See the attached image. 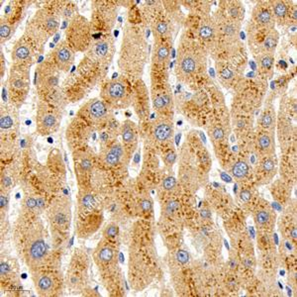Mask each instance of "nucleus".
<instances>
[{"label":"nucleus","instance_id":"5","mask_svg":"<svg viewBox=\"0 0 297 297\" xmlns=\"http://www.w3.org/2000/svg\"><path fill=\"white\" fill-rule=\"evenodd\" d=\"M47 244L40 229L32 230L24 244V258L29 268L37 270L47 256Z\"/></svg>","mask_w":297,"mask_h":297},{"label":"nucleus","instance_id":"10","mask_svg":"<svg viewBox=\"0 0 297 297\" xmlns=\"http://www.w3.org/2000/svg\"><path fill=\"white\" fill-rule=\"evenodd\" d=\"M114 51L115 46L113 40L110 37H105L91 44L86 52L89 57L97 62H107L111 61L114 56Z\"/></svg>","mask_w":297,"mask_h":297},{"label":"nucleus","instance_id":"17","mask_svg":"<svg viewBox=\"0 0 297 297\" xmlns=\"http://www.w3.org/2000/svg\"><path fill=\"white\" fill-rule=\"evenodd\" d=\"M171 49V43L169 37L156 38V45L152 56L153 64L156 66H164L169 62Z\"/></svg>","mask_w":297,"mask_h":297},{"label":"nucleus","instance_id":"9","mask_svg":"<svg viewBox=\"0 0 297 297\" xmlns=\"http://www.w3.org/2000/svg\"><path fill=\"white\" fill-rule=\"evenodd\" d=\"M50 222L56 228H65L71 222V204L66 200H60L54 203L49 211Z\"/></svg>","mask_w":297,"mask_h":297},{"label":"nucleus","instance_id":"11","mask_svg":"<svg viewBox=\"0 0 297 297\" xmlns=\"http://www.w3.org/2000/svg\"><path fill=\"white\" fill-rule=\"evenodd\" d=\"M74 57L75 51L67 41L60 43L53 53L54 64L58 71H69L74 62Z\"/></svg>","mask_w":297,"mask_h":297},{"label":"nucleus","instance_id":"40","mask_svg":"<svg viewBox=\"0 0 297 297\" xmlns=\"http://www.w3.org/2000/svg\"><path fill=\"white\" fill-rule=\"evenodd\" d=\"M177 186V181L174 176H168L166 179H164L163 183H162V188L165 191H173L175 190Z\"/></svg>","mask_w":297,"mask_h":297},{"label":"nucleus","instance_id":"4","mask_svg":"<svg viewBox=\"0 0 297 297\" xmlns=\"http://www.w3.org/2000/svg\"><path fill=\"white\" fill-rule=\"evenodd\" d=\"M60 28V18L57 14L41 9L30 21L27 33L30 38L38 39L39 41H47Z\"/></svg>","mask_w":297,"mask_h":297},{"label":"nucleus","instance_id":"43","mask_svg":"<svg viewBox=\"0 0 297 297\" xmlns=\"http://www.w3.org/2000/svg\"><path fill=\"white\" fill-rule=\"evenodd\" d=\"M140 208L144 213L150 212L153 208V201L150 198H142L140 201Z\"/></svg>","mask_w":297,"mask_h":297},{"label":"nucleus","instance_id":"8","mask_svg":"<svg viewBox=\"0 0 297 297\" xmlns=\"http://www.w3.org/2000/svg\"><path fill=\"white\" fill-rule=\"evenodd\" d=\"M85 117L95 123L104 122L109 119L110 108L108 104L100 99L94 98L89 100L82 110Z\"/></svg>","mask_w":297,"mask_h":297},{"label":"nucleus","instance_id":"41","mask_svg":"<svg viewBox=\"0 0 297 297\" xmlns=\"http://www.w3.org/2000/svg\"><path fill=\"white\" fill-rule=\"evenodd\" d=\"M118 234H119V227L113 223L107 225V227L104 229V232H103L104 237L107 239H114L118 236Z\"/></svg>","mask_w":297,"mask_h":297},{"label":"nucleus","instance_id":"24","mask_svg":"<svg viewBox=\"0 0 297 297\" xmlns=\"http://www.w3.org/2000/svg\"><path fill=\"white\" fill-rule=\"evenodd\" d=\"M114 258H115V251L111 246H108V245L100 246L95 254L96 262L100 266L110 265L113 262Z\"/></svg>","mask_w":297,"mask_h":297},{"label":"nucleus","instance_id":"30","mask_svg":"<svg viewBox=\"0 0 297 297\" xmlns=\"http://www.w3.org/2000/svg\"><path fill=\"white\" fill-rule=\"evenodd\" d=\"M276 125V116L272 107L266 109L261 117V126L265 131L273 132Z\"/></svg>","mask_w":297,"mask_h":297},{"label":"nucleus","instance_id":"48","mask_svg":"<svg viewBox=\"0 0 297 297\" xmlns=\"http://www.w3.org/2000/svg\"><path fill=\"white\" fill-rule=\"evenodd\" d=\"M10 272V266L5 263V262H2L1 263V266H0V274L1 276H5V275H8V273Z\"/></svg>","mask_w":297,"mask_h":297},{"label":"nucleus","instance_id":"7","mask_svg":"<svg viewBox=\"0 0 297 297\" xmlns=\"http://www.w3.org/2000/svg\"><path fill=\"white\" fill-rule=\"evenodd\" d=\"M197 37L199 44L205 49V51H212L216 47L219 39V31L214 18L210 16H204L197 29Z\"/></svg>","mask_w":297,"mask_h":297},{"label":"nucleus","instance_id":"35","mask_svg":"<svg viewBox=\"0 0 297 297\" xmlns=\"http://www.w3.org/2000/svg\"><path fill=\"white\" fill-rule=\"evenodd\" d=\"M218 74L224 82H230L235 77V71L224 63L218 64Z\"/></svg>","mask_w":297,"mask_h":297},{"label":"nucleus","instance_id":"25","mask_svg":"<svg viewBox=\"0 0 297 297\" xmlns=\"http://www.w3.org/2000/svg\"><path fill=\"white\" fill-rule=\"evenodd\" d=\"M225 15L231 20L241 23L245 16V8L240 1H229L227 2Z\"/></svg>","mask_w":297,"mask_h":297},{"label":"nucleus","instance_id":"37","mask_svg":"<svg viewBox=\"0 0 297 297\" xmlns=\"http://www.w3.org/2000/svg\"><path fill=\"white\" fill-rule=\"evenodd\" d=\"M12 26L5 20H1L0 23V38H1V42L3 43L5 40H8L11 37L12 34Z\"/></svg>","mask_w":297,"mask_h":297},{"label":"nucleus","instance_id":"38","mask_svg":"<svg viewBox=\"0 0 297 297\" xmlns=\"http://www.w3.org/2000/svg\"><path fill=\"white\" fill-rule=\"evenodd\" d=\"M179 208H180V202L177 200L170 199L168 202L165 203L163 213L166 216H171L173 213L176 212L179 210Z\"/></svg>","mask_w":297,"mask_h":297},{"label":"nucleus","instance_id":"6","mask_svg":"<svg viewBox=\"0 0 297 297\" xmlns=\"http://www.w3.org/2000/svg\"><path fill=\"white\" fill-rule=\"evenodd\" d=\"M30 85L28 64H14L8 78L9 96L12 103L23 102Z\"/></svg>","mask_w":297,"mask_h":297},{"label":"nucleus","instance_id":"18","mask_svg":"<svg viewBox=\"0 0 297 297\" xmlns=\"http://www.w3.org/2000/svg\"><path fill=\"white\" fill-rule=\"evenodd\" d=\"M33 283L35 285V288L37 292L41 296H49L53 293L54 287H55V283L54 279L44 272H39L38 269L33 273Z\"/></svg>","mask_w":297,"mask_h":297},{"label":"nucleus","instance_id":"34","mask_svg":"<svg viewBox=\"0 0 297 297\" xmlns=\"http://www.w3.org/2000/svg\"><path fill=\"white\" fill-rule=\"evenodd\" d=\"M256 60H258V64L260 66L261 70L265 71H270L273 67V64H274L273 55H270V54H265V53L259 54L256 57Z\"/></svg>","mask_w":297,"mask_h":297},{"label":"nucleus","instance_id":"32","mask_svg":"<svg viewBox=\"0 0 297 297\" xmlns=\"http://www.w3.org/2000/svg\"><path fill=\"white\" fill-rule=\"evenodd\" d=\"M153 32L155 38H164L169 37L170 33V25L169 22L166 20H159L153 24Z\"/></svg>","mask_w":297,"mask_h":297},{"label":"nucleus","instance_id":"28","mask_svg":"<svg viewBox=\"0 0 297 297\" xmlns=\"http://www.w3.org/2000/svg\"><path fill=\"white\" fill-rule=\"evenodd\" d=\"M254 220H255L256 226L260 228H268L273 224L272 213L266 208L256 210L254 214Z\"/></svg>","mask_w":297,"mask_h":297},{"label":"nucleus","instance_id":"22","mask_svg":"<svg viewBox=\"0 0 297 297\" xmlns=\"http://www.w3.org/2000/svg\"><path fill=\"white\" fill-rule=\"evenodd\" d=\"M33 55L32 47L25 40H19L12 50V60L14 64H27Z\"/></svg>","mask_w":297,"mask_h":297},{"label":"nucleus","instance_id":"16","mask_svg":"<svg viewBox=\"0 0 297 297\" xmlns=\"http://www.w3.org/2000/svg\"><path fill=\"white\" fill-rule=\"evenodd\" d=\"M39 85L45 89H53L58 85V73L55 64L46 65L44 64L39 69Z\"/></svg>","mask_w":297,"mask_h":297},{"label":"nucleus","instance_id":"36","mask_svg":"<svg viewBox=\"0 0 297 297\" xmlns=\"http://www.w3.org/2000/svg\"><path fill=\"white\" fill-rule=\"evenodd\" d=\"M14 126L13 116L9 112H5L2 110L0 117V128L2 131H7Z\"/></svg>","mask_w":297,"mask_h":297},{"label":"nucleus","instance_id":"42","mask_svg":"<svg viewBox=\"0 0 297 297\" xmlns=\"http://www.w3.org/2000/svg\"><path fill=\"white\" fill-rule=\"evenodd\" d=\"M174 259L175 261L181 264V265H185L189 262V254L184 251V250H179L175 254H174Z\"/></svg>","mask_w":297,"mask_h":297},{"label":"nucleus","instance_id":"3","mask_svg":"<svg viewBox=\"0 0 297 297\" xmlns=\"http://www.w3.org/2000/svg\"><path fill=\"white\" fill-rule=\"evenodd\" d=\"M67 42L76 52H85L91 46V25L82 15L71 18L67 29Z\"/></svg>","mask_w":297,"mask_h":297},{"label":"nucleus","instance_id":"29","mask_svg":"<svg viewBox=\"0 0 297 297\" xmlns=\"http://www.w3.org/2000/svg\"><path fill=\"white\" fill-rule=\"evenodd\" d=\"M230 171L236 180H244L250 173V166L246 161L238 160L232 165Z\"/></svg>","mask_w":297,"mask_h":297},{"label":"nucleus","instance_id":"14","mask_svg":"<svg viewBox=\"0 0 297 297\" xmlns=\"http://www.w3.org/2000/svg\"><path fill=\"white\" fill-rule=\"evenodd\" d=\"M127 93V89L125 85L120 81H112L108 83L103 88V98L105 102L110 105L116 106L117 103L121 102L125 98Z\"/></svg>","mask_w":297,"mask_h":297},{"label":"nucleus","instance_id":"26","mask_svg":"<svg viewBox=\"0 0 297 297\" xmlns=\"http://www.w3.org/2000/svg\"><path fill=\"white\" fill-rule=\"evenodd\" d=\"M172 102V97L169 90H163L156 94H153V105L156 110L168 109Z\"/></svg>","mask_w":297,"mask_h":297},{"label":"nucleus","instance_id":"33","mask_svg":"<svg viewBox=\"0 0 297 297\" xmlns=\"http://www.w3.org/2000/svg\"><path fill=\"white\" fill-rule=\"evenodd\" d=\"M78 203H80V206L84 210H90L96 206L97 202H96V198L92 193L85 192L80 195Z\"/></svg>","mask_w":297,"mask_h":297},{"label":"nucleus","instance_id":"2","mask_svg":"<svg viewBox=\"0 0 297 297\" xmlns=\"http://www.w3.org/2000/svg\"><path fill=\"white\" fill-rule=\"evenodd\" d=\"M147 44L137 28L128 29L120 52V66L128 71L143 69L147 57ZM123 70V71H124Z\"/></svg>","mask_w":297,"mask_h":297},{"label":"nucleus","instance_id":"21","mask_svg":"<svg viewBox=\"0 0 297 297\" xmlns=\"http://www.w3.org/2000/svg\"><path fill=\"white\" fill-rule=\"evenodd\" d=\"M280 42V34L275 30V28L269 29L263 39V42L259 47V53L258 54H270L273 55V53L276 50V47Z\"/></svg>","mask_w":297,"mask_h":297},{"label":"nucleus","instance_id":"13","mask_svg":"<svg viewBox=\"0 0 297 297\" xmlns=\"http://www.w3.org/2000/svg\"><path fill=\"white\" fill-rule=\"evenodd\" d=\"M253 21L256 27L264 29L274 28L275 20L271 11L269 2H259L253 9Z\"/></svg>","mask_w":297,"mask_h":297},{"label":"nucleus","instance_id":"31","mask_svg":"<svg viewBox=\"0 0 297 297\" xmlns=\"http://www.w3.org/2000/svg\"><path fill=\"white\" fill-rule=\"evenodd\" d=\"M260 170L264 175L271 177L276 170V160L273 156H265L260 164Z\"/></svg>","mask_w":297,"mask_h":297},{"label":"nucleus","instance_id":"23","mask_svg":"<svg viewBox=\"0 0 297 297\" xmlns=\"http://www.w3.org/2000/svg\"><path fill=\"white\" fill-rule=\"evenodd\" d=\"M270 7L271 11L274 17V20L279 22H283L286 20V18L289 17V11H290V6H288V3L286 1H271Z\"/></svg>","mask_w":297,"mask_h":297},{"label":"nucleus","instance_id":"44","mask_svg":"<svg viewBox=\"0 0 297 297\" xmlns=\"http://www.w3.org/2000/svg\"><path fill=\"white\" fill-rule=\"evenodd\" d=\"M176 156V153L174 151H169L164 155V162L168 167H171L175 163Z\"/></svg>","mask_w":297,"mask_h":297},{"label":"nucleus","instance_id":"45","mask_svg":"<svg viewBox=\"0 0 297 297\" xmlns=\"http://www.w3.org/2000/svg\"><path fill=\"white\" fill-rule=\"evenodd\" d=\"M80 168H81V170H83V171H88V170H91V168H92V162H91V160L89 159V157H84V159H82V161L80 162Z\"/></svg>","mask_w":297,"mask_h":297},{"label":"nucleus","instance_id":"49","mask_svg":"<svg viewBox=\"0 0 297 297\" xmlns=\"http://www.w3.org/2000/svg\"><path fill=\"white\" fill-rule=\"evenodd\" d=\"M8 204V196L6 194H4L3 192H1V195H0V206L1 208L3 209L5 206H7Z\"/></svg>","mask_w":297,"mask_h":297},{"label":"nucleus","instance_id":"19","mask_svg":"<svg viewBox=\"0 0 297 297\" xmlns=\"http://www.w3.org/2000/svg\"><path fill=\"white\" fill-rule=\"evenodd\" d=\"M124 156H125L124 147L120 143H115L102 153L101 160L105 166L113 168L122 162Z\"/></svg>","mask_w":297,"mask_h":297},{"label":"nucleus","instance_id":"39","mask_svg":"<svg viewBox=\"0 0 297 297\" xmlns=\"http://www.w3.org/2000/svg\"><path fill=\"white\" fill-rule=\"evenodd\" d=\"M210 136L212 138L214 141L220 142L223 141L225 136H226V132H225V129L222 127V126H214V127L211 129L210 131Z\"/></svg>","mask_w":297,"mask_h":297},{"label":"nucleus","instance_id":"27","mask_svg":"<svg viewBox=\"0 0 297 297\" xmlns=\"http://www.w3.org/2000/svg\"><path fill=\"white\" fill-rule=\"evenodd\" d=\"M121 135H122L124 144L126 145L135 144L137 142V136H138L136 125L131 121H126L121 128Z\"/></svg>","mask_w":297,"mask_h":297},{"label":"nucleus","instance_id":"46","mask_svg":"<svg viewBox=\"0 0 297 297\" xmlns=\"http://www.w3.org/2000/svg\"><path fill=\"white\" fill-rule=\"evenodd\" d=\"M24 205L26 206V208H27L28 210H33V209L37 206V201H36L35 198L28 196V197L25 198Z\"/></svg>","mask_w":297,"mask_h":297},{"label":"nucleus","instance_id":"12","mask_svg":"<svg viewBox=\"0 0 297 297\" xmlns=\"http://www.w3.org/2000/svg\"><path fill=\"white\" fill-rule=\"evenodd\" d=\"M60 117L57 112L46 105L40 107L37 113L38 130L42 134H50L58 127Z\"/></svg>","mask_w":297,"mask_h":297},{"label":"nucleus","instance_id":"47","mask_svg":"<svg viewBox=\"0 0 297 297\" xmlns=\"http://www.w3.org/2000/svg\"><path fill=\"white\" fill-rule=\"evenodd\" d=\"M252 196H253V193H252V191L250 189L246 188V189H243L241 191L240 198L242 199V201H244V202L250 201L252 199Z\"/></svg>","mask_w":297,"mask_h":297},{"label":"nucleus","instance_id":"1","mask_svg":"<svg viewBox=\"0 0 297 297\" xmlns=\"http://www.w3.org/2000/svg\"><path fill=\"white\" fill-rule=\"evenodd\" d=\"M206 64V51L195 41L184 39L179 48V57L176 62L175 72L179 78L188 81L195 76L201 68Z\"/></svg>","mask_w":297,"mask_h":297},{"label":"nucleus","instance_id":"15","mask_svg":"<svg viewBox=\"0 0 297 297\" xmlns=\"http://www.w3.org/2000/svg\"><path fill=\"white\" fill-rule=\"evenodd\" d=\"M173 123L168 118L159 119L152 128L153 139L159 144L170 141L173 136Z\"/></svg>","mask_w":297,"mask_h":297},{"label":"nucleus","instance_id":"20","mask_svg":"<svg viewBox=\"0 0 297 297\" xmlns=\"http://www.w3.org/2000/svg\"><path fill=\"white\" fill-rule=\"evenodd\" d=\"M258 147L261 153L266 156H273L275 153V140L273 132L263 131L258 137Z\"/></svg>","mask_w":297,"mask_h":297}]
</instances>
